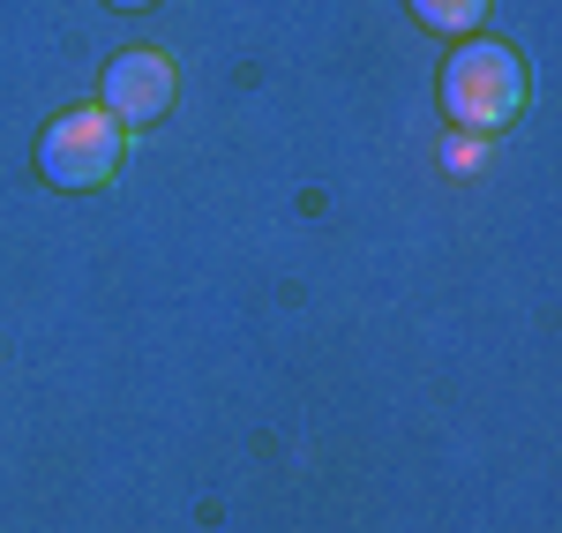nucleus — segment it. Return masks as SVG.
Returning a JSON list of instances; mask_svg holds the SVG:
<instances>
[{"label": "nucleus", "mask_w": 562, "mask_h": 533, "mask_svg": "<svg viewBox=\"0 0 562 533\" xmlns=\"http://www.w3.org/2000/svg\"><path fill=\"white\" fill-rule=\"evenodd\" d=\"M442 113H450L458 129H473V135L510 129L525 113V60L495 38L458 45V53L442 60Z\"/></svg>", "instance_id": "f257e3e1"}, {"label": "nucleus", "mask_w": 562, "mask_h": 533, "mask_svg": "<svg viewBox=\"0 0 562 533\" xmlns=\"http://www.w3.org/2000/svg\"><path fill=\"white\" fill-rule=\"evenodd\" d=\"M121 166V121L105 106H76L38 135V174L53 188H98Z\"/></svg>", "instance_id": "f03ea898"}, {"label": "nucleus", "mask_w": 562, "mask_h": 533, "mask_svg": "<svg viewBox=\"0 0 562 533\" xmlns=\"http://www.w3.org/2000/svg\"><path fill=\"white\" fill-rule=\"evenodd\" d=\"M113 8H150V0H113Z\"/></svg>", "instance_id": "39448f33"}, {"label": "nucleus", "mask_w": 562, "mask_h": 533, "mask_svg": "<svg viewBox=\"0 0 562 533\" xmlns=\"http://www.w3.org/2000/svg\"><path fill=\"white\" fill-rule=\"evenodd\" d=\"M428 31H473L480 15H487V0H405Z\"/></svg>", "instance_id": "20e7f679"}, {"label": "nucleus", "mask_w": 562, "mask_h": 533, "mask_svg": "<svg viewBox=\"0 0 562 533\" xmlns=\"http://www.w3.org/2000/svg\"><path fill=\"white\" fill-rule=\"evenodd\" d=\"M105 113L121 121V129H143V121H158L166 106H173V60L166 53H150V45H135V53H121L113 68H105Z\"/></svg>", "instance_id": "7ed1b4c3"}]
</instances>
